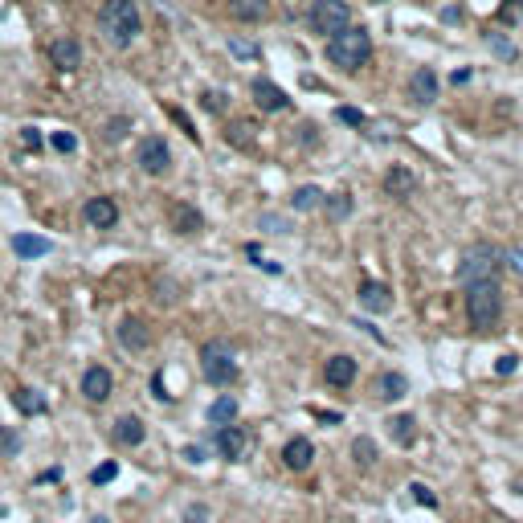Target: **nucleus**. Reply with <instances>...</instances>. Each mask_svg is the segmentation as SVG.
<instances>
[{
    "instance_id": "31",
    "label": "nucleus",
    "mask_w": 523,
    "mask_h": 523,
    "mask_svg": "<svg viewBox=\"0 0 523 523\" xmlns=\"http://www.w3.org/2000/svg\"><path fill=\"white\" fill-rule=\"evenodd\" d=\"M229 53H233V58H242V62H258L262 45H258V41H249V37H229Z\"/></svg>"
},
{
    "instance_id": "35",
    "label": "nucleus",
    "mask_w": 523,
    "mask_h": 523,
    "mask_svg": "<svg viewBox=\"0 0 523 523\" xmlns=\"http://www.w3.org/2000/svg\"><path fill=\"white\" fill-rule=\"evenodd\" d=\"M335 119L347 123V127H364V123H368V114L356 111V107H335Z\"/></svg>"
},
{
    "instance_id": "25",
    "label": "nucleus",
    "mask_w": 523,
    "mask_h": 523,
    "mask_svg": "<svg viewBox=\"0 0 523 523\" xmlns=\"http://www.w3.org/2000/svg\"><path fill=\"white\" fill-rule=\"evenodd\" d=\"M389 438L397 441V446H413V441H417V417H413V413H397L389 421Z\"/></svg>"
},
{
    "instance_id": "22",
    "label": "nucleus",
    "mask_w": 523,
    "mask_h": 523,
    "mask_svg": "<svg viewBox=\"0 0 523 523\" xmlns=\"http://www.w3.org/2000/svg\"><path fill=\"white\" fill-rule=\"evenodd\" d=\"M13 405H16V413L37 417V413H45L49 409V397L45 392H37V389H29V384H21V389H13Z\"/></svg>"
},
{
    "instance_id": "26",
    "label": "nucleus",
    "mask_w": 523,
    "mask_h": 523,
    "mask_svg": "<svg viewBox=\"0 0 523 523\" xmlns=\"http://www.w3.org/2000/svg\"><path fill=\"white\" fill-rule=\"evenodd\" d=\"M376 397L380 401H401V397H409V380L401 372H384L380 384H376Z\"/></svg>"
},
{
    "instance_id": "9",
    "label": "nucleus",
    "mask_w": 523,
    "mask_h": 523,
    "mask_svg": "<svg viewBox=\"0 0 523 523\" xmlns=\"http://www.w3.org/2000/svg\"><path fill=\"white\" fill-rule=\"evenodd\" d=\"M82 217H86L90 229H114L119 225V205H114L111 196H90L82 205Z\"/></svg>"
},
{
    "instance_id": "17",
    "label": "nucleus",
    "mask_w": 523,
    "mask_h": 523,
    "mask_svg": "<svg viewBox=\"0 0 523 523\" xmlns=\"http://www.w3.org/2000/svg\"><path fill=\"white\" fill-rule=\"evenodd\" d=\"M323 380L327 384H331V389H347V384H352V380H356V360L352 356H331L323 364Z\"/></svg>"
},
{
    "instance_id": "21",
    "label": "nucleus",
    "mask_w": 523,
    "mask_h": 523,
    "mask_svg": "<svg viewBox=\"0 0 523 523\" xmlns=\"http://www.w3.org/2000/svg\"><path fill=\"white\" fill-rule=\"evenodd\" d=\"M229 16L245 21V25H258L270 16V0H229Z\"/></svg>"
},
{
    "instance_id": "45",
    "label": "nucleus",
    "mask_w": 523,
    "mask_h": 523,
    "mask_svg": "<svg viewBox=\"0 0 523 523\" xmlns=\"http://www.w3.org/2000/svg\"><path fill=\"white\" fill-rule=\"evenodd\" d=\"M519 13H523V0H507L503 4V21H519Z\"/></svg>"
},
{
    "instance_id": "46",
    "label": "nucleus",
    "mask_w": 523,
    "mask_h": 523,
    "mask_svg": "<svg viewBox=\"0 0 523 523\" xmlns=\"http://www.w3.org/2000/svg\"><path fill=\"white\" fill-rule=\"evenodd\" d=\"M151 392H156L160 401H172V392L163 389V372H156V376H151Z\"/></svg>"
},
{
    "instance_id": "53",
    "label": "nucleus",
    "mask_w": 523,
    "mask_h": 523,
    "mask_svg": "<svg viewBox=\"0 0 523 523\" xmlns=\"http://www.w3.org/2000/svg\"><path fill=\"white\" fill-rule=\"evenodd\" d=\"M372 4H389V0H372Z\"/></svg>"
},
{
    "instance_id": "14",
    "label": "nucleus",
    "mask_w": 523,
    "mask_h": 523,
    "mask_svg": "<svg viewBox=\"0 0 523 523\" xmlns=\"http://www.w3.org/2000/svg\"><path fill=\"white\" fill-rule=\"evenodd\" d=\"M49 62L70 74V70H78L82 65V45L74 41V37H53V41H49Z\"/></svg>"
},
{
    "instance_id": "32",
    "label": "nucleus",
    "mask_w": 523,
    "mask_h": 523,
    "mask_svg": "<svg viewBox=\"0 0 523 523\" xmlns=\"http://www.w3.org/2000/svg\"><path fill=\"white\" fill-rule=\"evenodd\" d=\"M16 454H21V433L0 425V458H16Z\"/></svg>"
},
{
    "instance_id": "2",
    "label": "nucleus",
    "mask_w": 523,
    "mask_h": 523,
    "mask_svg": "<svg viewBox=\"0 0 523 523\" xmlns=\"http://www.w3.org/2000/svg\"><path fill=\"white\" fill-rule=\"evenodd\" d=\"M98 33H102L107 45L127 49L131 41L144 33V21H139L135 0H107V4L98 9Z\"/></svg>"
},
{
    "instance_id": "18",
    "label": "nucleus",
    "mask_w": 523,
    "mask_h": 523,
    "mask_svg": "<svg viewBox=\"0 0 523 523\" xmlns=\"http://www.w3.org/2000/svg\"><path fill=\"white\" fill-rule=\"evenodd\" d=\"M282 462H286V470H307L311 462H315V446H311V438H291L286 446H282Z\"/></svg>"
},
{
    "instance_id": "49",
    "label": "nucleus",
    "mask_w": 523,
    "mask_h": 523,
    "mask_svg": "<svg viewBox=\"0 0 523 523\" xmlns=\"http://www.w3.org/2000/svg\"><path fill=\"white\" fill-rule=\"evenodd\" d=\"M245 258L254 262V266H258V262H262V249H258V242H249V245H245Z\"/></svg>"
},
{
    "instance_id": "52",
    "label": "nucleus",
    "mask_w": 523,
    "mask_h": 523,
    "mask_svg": "<svg viewBox=\"0 0 523 523\" xmlns=\"http://www.w3.org/2000/svg\"><path fill=\"white\" fill-rule=\"evenodd\" d=\"M90 523H107V519H102V515H95V519H90Z\"/></svg>"
},
{
    "instance_id": "24",
    "label": "nucleus",
    "mask_w": 523,
    "mask_h": 523,
    "mask_svg": "<svg viewBox=\"0 0 523 523\" xmlns=\"http://www.w3.org/2000/svg\"><path fill=\"white\" fill-rule=\"evenodd\" d=\"M254 135H258V123L254 119H233V123H225V144L229 147H254Z\"/></svg>"
},
{
    "instance_id": "19",
    "label": "nucleus",
    "mask_w": 523,
    "mask_h": 523,
    "mask_svg": "<svg viewBox=\"0 0 523 523\" xmlns=\"http://www.w3.org/2000/svg\"><path fill=\"white\" fill-rule=\"evenodd\" d=\"M384 193L397 196V200H409V196L417 193V176L409 168H401V163H392L389 176H384Z\"/></svg>"
},
{
    "instance_id": "3",
    "label": "nucleus",
    "mask_w": 523,
    "mask_h": 523,
    "mask_svg": "<svg viewBox=\"0 0 523 523\" xmlns=\"http://www.w3.org/2000/svg\"><path fill=\"white\" fill-rule=\"evenodd\" d=\"M466 319H470L474 331L499 327V319H503V286H499V278H482V282L466 286Z\"/></svg>"
},
{
    "instance_id": "41",
    "label": "nucleus",
    "mask_w": 523,
    "mask_h": 523,
    "mask_svg": "<svg viewBox=\"0 0 523 523\" xmlns=\"http://www.w3.org/2000/svg\"><path fill=\"white\" fill-rule=\"evenodd\" d=\"M503 266H511L515 274H523V249H507V254H503Z\"/></svg>"
},
{
    "instance_id": "15",
    "label": "nucleus",
    "mask_w": 523,
    "mask_h": 523,
    "mask_svg": "<svg viewBox=\"0 0 523 523\" xmlns=\"http://www.w3.org/2000/svg\"><path fill=\"white\" fill-rule=\"evenodd\" d=\"M409 98H413V102H421V107L438 102V74H433L429 65L413 70V78H409Z\"/></svg>"
},
{
    "instance_id": "23",
    "label": "nucleus",
    "mask_w": 523,
    "mask_h": 523,
    "mask_svg": "<svg viewBox=\"0 0 523 523\" xmlns=\"http://www.w3.org/2000/svg\"><path fill=\"white\" fill-rule=\"evenodd\" d=\"M13 254H16V258H25V262L45 258V254H49V237H37V233H16V237H13Z\"/></svg>"
},
{
    "instance_id": "48",
    "label": "nucleus",
    "mask_w": 523,
    "mask_h": 523,
    "mask_svg": "<svg viewBox=\"0 0 523 523\" xmlns=\"http://www.w3.org/2000/svg\"><path fill=\"white\" fill-rule=\"evenodd\" d=\"M515 364H519L515 356H499V376H511L515 372Z\"/></svg>"
},
{
    "instance_id": "51",
    "label": "nucleus",
    "mask_w": 523,
    "mask_h": 523,
    "mask_svg": "<svg viewBox=\"0 0 523 523\" xmlns=\"http://www.w3.org/2000/svg\"><path fill=\"white\" fill-rule=\"evenodd\" d=\"M450 82H454V86H462V82H470V70H454V78H450Z\"/></svg>"
},
{
    "instance_id": "40",
    "label": "nucleus",
    "mask_w": 523,
    "mask_h": 523,
    "mask_svg": "<svg viewBox=\"0 0 523 523\" xmlns=\"http://www.w3.org/2000/svg\"><path fill=\"white\" fill-rule=\"evenodd\" d=\"M184 523H209V507H205V503H193L188 511H184Z\"/></svg>"
},
{
    "instance_id": "10",
    "label": "nucleus",
    "mask_w": 523,
    "mask_h": 523,
    "mask_svg": "<svg viewBox=\"0 0 523 523\" xmlns=\"http://www.w3.org/2000/svg\"><path fill=\"white\" fill-rule=\"evenodd\" d=\"M212 441H217L221 458H229V462H242V458H245V446H249V438H245L242 425H217Z\"/></svg>"
},
{
    "instance_id": "1",
    "label": "nucleus",
    "mask_w": 523,
    "mask_h": 523,
    "mask_svg": "<svg viewBox=\"0 0 523 523\" xmlns=\"http://www.w3.org/2000/svg\"><path fill=\"white\" fill-rule=\"evenodd\" d=\"M327 62L340 74H356L360 65L372 62V33L364 25H347L335 37H327Z\"/></svg>"
},
{
    "instance_id": "8",
    "label": "nucleus",
    "mask_w": 523,
    "mask_h": 523,
    "mask_svg": "<svg viewBox=\"0 0 523 523\" xmlns=\"http://www.w3.org/2000/svg\"><path fill=\"white\" fill-rule=\"evenodd\" d=\"M111 392H114V376H111V368H102V364H90V368L82 372V397H86V401L102 405V401H107Z\"/></svg>"
},
{
    "instance_id": "37",
    "label": "nucleus",
    "mask_w": 523,
    "mask_h": 523,
    "mask_svg": "<svg viewBox=\"0 0 523 523\" xmlns=\"http://www.w3.org/2000/svg\"><path fill=\"white\" fill-rule=\"evenodd\" d=\"M413 503H421V507H429V511H433V507H438V495H433V490L425 487V482H413Z\"/></svg>"
},
{
    "instance_id": "4",
    "label": "nucleus",
    "mask_w": 523,
    "mask_h": 523,
    "mask_svg": "<svg viewBox=\"0 0 523 523\" xmlns=\"http://www.w3.org/2000/svg\"><path fill=\"white\" fill-rule=\"evenodd\" d=\"M499 270H503V249L490 242H470L458 254V282L462 286L482 282V278H499Z\"/></svg>"
},
{
    "instance_id": "39",
    "label": "nucleus",
    "mask_w": 523,
    "mask_h": 523,
    "mask_svg": "<svg viewBox=\"0 0 523 523\" xmlns=\"http://www.w3.org/2000/svg\"><path fill=\"white\" fill-rule=\"evenodd\" d=\"M258 229H266V233H286V217H274V212H262V221H258Z\"/></svg>"
},
{
    "instance_id": "44",
    "label": "nucleus",
    "mask_w": 523,
    "mask_h": 523,
    "mask_svg": "<svg viewBox=\"0 0 523 523\" xmlns=\"http://www.w3.org/2000/svg\"><path fill=\"white\" fill-rule=\"evenodd\" d=\"M184 458H188V462H193V466H200V462H205V446H184Z\"/></svg>"
},
{
    "instance_id": "47",
    "label": "nucleus",
    "mask_w": 523,
    "mask_h": 523,
    "mask_svg": "<svg viewBox=\"0 0 523 523\" xmlns=\"http://www.w3.org/2000/svg\"><path fill=\"white\" fill-rule=\"evenodd\" d=\"M172 119H176L180 127H184V135H188V139H196V127L188 123V114H184V111H172Z\"/></svg>"
},
{
    "instance_id": "29",
    "label": "nucleus",
    "mask_w": 523,
    "mask_h": 523,
    "mask_svg": "<svg viewBox=\"0 0 523 523\" xmlns=\"http://www.w3.org/2000/svg\"><path fill=\"white\" fill-rule=\"evenodd\" d=\"M319 209L327 212V221H347V217H352V193L323 196V205H319Z\"/></svg>"
},
{
    "instance_id": "7",
    "label": "nucleus",
    "mask_w": 523,
    "mask_h": 523,
    "mask_svg": "<svg viewBox=\"0 0 523 523\" xmlns=\"http://www.w3.org/2000/svg\"><path fill=\"white\" fill-rule=\"evenodd\" d=\"M139 168H144L147 176H163L172 168V151L163 144V135H147L144 144H139Z\"/></svg>"
},
{
    "instance_id": "20",
    "label": "nucleus",
    "mask_w": 523,
    "mask_h": 523,
    "mask_svg": "<svg viewBox=\"0 0 523 523\" xmlns=\"http://www.w3.org/2000/svg\"><path fill=\"white\" fill-rule=\"evenodd\" d=\"M114 441H119V446H144V438H147V425L139 421V417H135V413H127V417H119V421H114Z\"/></svg>"
},
{
    "instance_id": "16",
    "label": "nucleus",
    "mask_w": 523,
    "mask_h": 523,
    "mask_svg": "<svg viewBox=\"0 0 523 523\" xmlns=\"http://www.w3.org/2000/svg\"><path fill=\"white\" fill-rule=\"evenodd\" d=\"M168 217H172V229H176V233H188V237L205 229V217H200V209H196V205H188V200H176V205L168 209Z\"/></svg>"
},
{
    "instance_id": "34",
    "label": "nucleus",
    "mask_w": 523,
    "mask_h": 523,
    "mask_svg": "<svg viewBox=\"0 0 523 523\" xmlns=\"http://www.w3.org/2000/svg\"><path fill=\"white\" fill-rule=\"evenodd\" d=\"M49 144H53V151L70 156V151H78V135H70V131H53V135H49Z\"/></svg>"
},
{
    "instance_id": "5",
    "label": "nucleus",
    "mask_w": 523,
    "mask_h": 523,
    "mask_svg": "<svg viewBox=\"0 0 523 523\" xmlns=\"http://www.w3.org/2000/svg\"><path fill=\"white\" fill-rule=\"evenodd\" d=\"M200 372H205V380L209 384H217V389H229L233 380H237V356H233V347H229L225 340H209L205 347H200Z\"/></svg>"
},
{
    "instance_id": "36",
    "label": "nucleus",
    "mask_w": 523,
    "mask_h": 523,
    "mask_svg": "<svg viewBox=\"0 0 523 523\" xmlns=\"http://www.w3.org/2000/svg\"><path fill=\"white\" fill-rule=\"evenodd\" d=\"M127 131H131V119H127V114H119V119H111V123H107V131H102V135H107L111 144H119Z\"/></svg>"
},
{
    "instance_id": "42",
    "label": "nucleus",
    "mask_w": 523,
    "mask_h": 523,
    "mask_svg": "<svg viewBox=\"0 0 523 523\" xmlns=\"http://www.w3.org/2000/svg\"><path fill=\"white\" fill-rule=\"evenodd\" d=\"M200 107H205V111H221V107H225V102H221V95H217V90H209V95H200Z\"/></svg>"
},
{
    "instance_id": "13",
    "label": "nucleus",
    "mask_w": 523,
    "mask_h": 523,
    "mask_svg": "<svg viewBox=\"0 0 523 523\" xmlns=\"http://www.w3.org/2000/svg\"><path fill=\"white\" fill-rule=\"evenodd\" d=\"M249 90H254V102H258L266 114H278V111H286V107H291L286 90H282V86H274L270 78H258L254 86H249Z\"/></svg>"
},
{
    "instance_id": "30",
    "label": "nucleus",
    "mask_w": 523,
    "mask_h": 523,
    "mask_svg": "<svg viewBox=\"0 0 523 523\" xmlns=\"http://www.w3.org/2000/svg\"><path fill=\"white\" fill-rule=\"evenodd\" d=\"M352 462H356L360 470H368V466L376 462V441L372 438H356V441H352Z\"/></svg>"
},
{
    "instance_id": "33",
    "label": "nucleus",
    "mask_w": 523,
    "mask_h": 523,
    "mask_svg": "<svg viewBox=\"0 0 523 523\" xmlns=\"http://www.w3.org/2000/svg\"><path fill=\"white\" fill-rule=\"evenodd\" d=\"M114 478H119V462H102V466L90 470V482H95V487H107V482H114Z\"/></svg>"
},
{
    "instance_id": "11",
    "label": "nucleus",
    "mask_w": 523,
    "mask_h": 523,
    "mask_svg": "<svg viewBox=\"0 0 523 523\" xmlns=\"http://www.w3.org/2000/svg\"><path fill=\"white\" fill-rule=\"evenodd\" d=\"M356 294H360V307L372 311V315H384V311H392V291L384 286V282H376V278H364Z\"/></svg>"
},
{
    "instance_id": "6",
    "label": "nucleus",
    "mask_w": 523,
    "mask_h": 523,
    "mask_svg": "<svg viewBox=\"0 0 523 523\" xmlns=\"http://www.w3.org/2000/svg\"><path fill=\"white\" fill-rule=\"evenodd\" d=\"M311 29L323 33V37H335L340 29H347L352 25V4L347 0H311Z\"/></svg>"
},
{
    "instance_id": "28",
    "label": "nucleus",
    "mask_w": 523,
    "mask_h": 523,
    "mask_svg": "<svg viewBox=\"0 0 523 523\" xmlns=\"http://www.w3.org/2000/svg\"><path fill=\"white\" fill-rule=\"evenodd\" d=\"M237 409H242L237 405V397H229L225 392V397H217V401L209 405V421L212 425H233L237 421Z\"/></svg>"
},
{
    "instance_id": "38",
    "label": "nucleus",
    "mask_w": 523,
    "mask_h": 523,
    "mask_svg": "<svg viewBox=\"0 0 523 523\" xmlns=\"http://www.w3.org/2000/svg\"><path fill=\"white\" fill-rule=\"evenodd\" d=\"M487 41H490V49H495V53H499V58H503V62H511V58H515V45H511V41H507V37H499V33H490Z\"/></svg>"
},
{
    "instance_id": "27",
    "label": "nucleus",
    "mask_w": 523,
    "mask_h": 523,
    "mask_svg": "<svg viewBox=\"0 0 523 523\" xmlns=\"http://www.w3.org/2000/svg\"><path fill=\"white\" fill-rule=\"evenodd\" d=\"M323 188H315V184H303V188H294V196H291V209L294 212H315L319 205H323Z\"/></svg>"
},
{
    "instance_id": "50",
    "label": "nucleus",
    "mask_w": 523,
    "mask_h": 523,
    "mask_svg": "<svg viewBox=\"0 0 523 523\" xmlns=\"http://www.w3.org/2000/svg\"><path fill=\"white\" fill-rule=\"evenodd\" d=\"M62 478V470H45V474H37V482H58Z\"/></svg>"
},
{
    "instance_id": "12",
    "label": "nucleus",
    "mask_w": 523,
    "mask_h": 523,
    "mask_svg": "<svg viewBox=\"0 0 523 523\" xmlns=\"http://www.w3.org/2000/svg\"><path fill=\"white\" fill-rule=\"evenodd\" d=\"M114 335H119V343H123L127 352H147V347H151V331H147V323L135 319V315H127L123 323L114 327Z\"/></svg>"
},
{
    "instance_id": "43",
    "label": "nucleus",
    "mask_w": 523,
    "mask_h": 523,
    "mask_svg": "<svg viewBox=\"0 0 523 523\" xmlns=\"http://www.w3.org/2000/svg\"><path fill=\"white\" fill-rule=\"evenodd\" d=\"M21 139H25V147H29V151H37V147H41V131H37V127H25V131H21Z\"/></svg>"
}]
</instances>
